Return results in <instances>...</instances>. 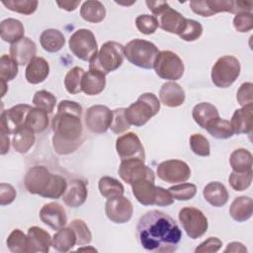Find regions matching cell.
I'll list each match as a JSON object with an SVG mask.
<instances>
[{"label": "cell", "mask_w": 253, "mask_h": 253, "mask_svg": "<svg viewBox=\"0 0 253 253\" xmlns=\"http://www.w3.org/2000/svg\"><path fill=\"white\" fill-rule=\"evenodd\" d=\"M37 53L36 43L29 38L24 37L10 46V56L19 64H28Z\"/></svg>", "instance_id": "ffe728a7"}, {"label": "cell", "mask_w": 253, "mask_h": 253, "mask_svg": "<svg viewBox=\"0 0 253 253\" xmlns=\"http://www.w3.org/2000/svg\"><path fill=\"white\" fill-rule=\"evenodd\" d=\"M6 83H7L6 81H4V80L1 79V86H2V93H1V96H2V97L5 95L6 90H7V84H6Z\"/></svg>", "instance_id": "be15d7a7"}, {"label": "cell", "mask_w": 253, "mask_h": 253, "mask_svg": "<svg viewBox=\"0 0 253 253\" xmlns=\"http://www.w3.org/2000/svg\"><path fill=\"white\" fill-rule=\"evenodd\" d=\"M75 232L71 227H62L52 237L51 246L58 252H68L76 244Z\"/></svg>", "instance_id": "836d02e7"}, {"label": "cell", "mask_w": 253, "mask_h": 253, "mask_svg": "<svg viewBox=\"0 0 253 253\" xmlns=\"http://www.w3.org/2000/svg\"><path fill=\"white\" fill-rule=\"evenodd\" d=\"M229 213L231 217L238 222L246 221L252 216L253 213L252 199L247 196H241L236 198L231 203Z\"/></svg>", "instance_id": "4dcf8cb0"}, {"label": "cell", "mask_w": 253, "mask_h": 253, "mask_svg": "<svg viewBox=\"0 0 253 253\" xmlns=\"http://www.w3.org/2000/svg\"><path fill=\"white\" fill-rule=\"evenodd\" d=\"M33 104L36 108L41 109L47 114H51L56 104V97L46 90H40L35 93Z\"/></svg>", "instance_id": "60d3db41"}, {"label": "cell", "mask_w": 253, "mask_h": 253, "mask_svg": "<svg viewBox=\"0 0 253 253\" xmlns=\"http://www.w3.org/2000/svg\"><path fill=\"white\" fill-rule=\"evenodd\" d=\"M222 245V242L217 237H210L202 242L196 249V253H207V252H217Z\"/></svg>", "instance_id": "11a10c76"}, {"label": "cell", "mask_w": 253, "mask_h": 253, "mask_svg": "<svg viewBox=\"0 0 253 253\" xmlns=\"http://www.w3.org/2000/svg\"><path fill=\"white\" fill-rule=\"evenodd\" d=\"M125 112H126L125 108H119L113 111V119L110 125V128L116 134L123 133L130 127V125L128 124L126 118Z\"/></svg>", "instance_id": "681fc988"}, {"label": "cell", "mask_w": 253, "mask_h": 253, "mask_svg": "<svg viewBox=\"0 0 253 253\" xmlns=\"http://www.w3.org/2000/svg\"><path fill=\"white\" fill-rule=\"evenodd\" d=\"M69 49L79 59L90 61L98 52L94 34L88 29L76 30L69 38Z\"/></svg>", "instance_id": "9c48e42d"}, {"label": "cell", "mask_w": 253, "mask_h": 253, "mask_svg": "<svg viewBox=\"0 0 253 253\" xmlns=\"http://www.w3.org/2000/svg\"><path fill=\"white\" fill-rule=\"evenodd\" d=\"M124 53L131 64L143 69H151L154 66L159 50L151 42L134 39L126 44Z\"/></svg>", "instance_id": "52a82bcc"}, {"label": "cell", "mask_w": 253, "mask_h": 253, "mask_svg": "<svg viewBox=\"0 0 253 253\" xmlns=\"http://www.w3.org/2000/svg\"><path fill=\"white\" fill-rule=\"evenodd\" d=\"M228 182L231 188L235 191L241 192L246 190L252 182V170L245 172H231L228 177Z\"/></svg>", "instance_id": "bcb514c9"}, {"label": "cell", "mask_w": 253, "mask_h": 253, "mask_svg": "<svg viewBox=\"0 0 253 253\" xmlns=\"http://www.w3.org/2000/svg\"><path fill=\"white\" fill-rule=\"evenodd\" d=\"M7 247L13 253L30 252L28 235L20 229H14L7 238Z\"/></svg>", "instance_id": "ab89813d"}, {"label": "cell", "mask_w": 253, "mask_h": 253, "mask_svg": "<svg viewBox=\"0 0 253 253\" xmlns=\"http://www.w3.org/2000/svg\"><path fill=\"white\" fill-rule=\"evenodd\" d=\"M18 74V63L9 55L3 54L0 58V79L8 82Z\"/></svg>", "instance_id": "f6af8a7d"}, {"label": "cell", "mask_w": 253, "mask_h": 253, "mask_svg": "<svg viewBox=\"0 0 253 253\" xmlns=\"http://www.w3.org/2000/svg\"><path fill=\"white\" fill-rule=\"evenodd\" d=\"M192 116L196 124L207 129L214 121L219 118L217 109L211 103L203 102L197 104L192 111Z\"/></svg>", "instance_id": "484cf974"}, {"label": "cell", "mask_w": 253, "mask_h": 253, "mask_svg": "<svg viewBox=\"0 0 253 253\" xmlns=\"http://www.w3.org/2000/svg\"><path fill=\"white\" fill-rule=\"evenodd\" d=\"M48 122L47 113L41 109L33 108L27 116L25 127L30 128L35 133H40L46 129L48 126Z\"/></svg>", "instance_id": "e575fe53"}, {"label": "cell", "mask_w": 253, "mask_h": 253, "mask_svg": "<svg viewBox=\"0 0 253 253\" xmlns=\"http://www.w3.org/2000/svg\"><path fill=\"white\" fill-rule=\"evenodd\" d=\"M83 109L74 101L63 100L57 106V113L52 118V146L59 155H66L77 150L83 142Z\"/></svg>", "instance_id": "7a4b0ae2"}, {"label": "cell", "mask_w": 253, "mask_h": 253, "mask_svg": "<svg viewBox=\"0 0 253 253\" xmlns=\"http://www.w3.org/2000/svg\"><path fill=\"white\" fill-rule=\"evenodd\" d=\"M25 29L21 21L13 18L5 19L0 24L1 39L10 43H14L24 38Z\"/></svg>", "instance_id": "f546056e"}, {"label": "cell", "mask_w": 253, "mask_h": 253, "mask_svg": "<svg viewBox=\"0 0 253 253\" xmlns=\"http://www.w3.org/2000/svg\"><path fill=\"white\" fill-rule=\"evenodd\" d=\"M85 72L83 68L75 66L65 75L64 86L69 94H78L82 91V79Z\"/></svg>", "instance_id": "f35d334b"}, {"label": "cell", "mask_w": 253, "mask_h": 253, "mask_svg": "<svg viewBox=\"0 0 253 253\" xmlns=\"http://www.w3.org/2000/svg\"><path fill=\"white\" fill-rule=\"evenodd\" d=\"M112 119L113 111L103 105L92 106L85 113V125L94 133L106 132L110 128Z\"/></svg>", "instance_id": "9a60e30c"}, {"label": "cell", "mask_w": 253, "mask_h": 253, "mask_svg": "<svg viewBox=\"0 0 253 253\" xmlns=\"http://www.w3.org/2000/svg\"><path fill=\"white\" fill-rule=\"evenodd\" d=\"M168 191L174 200L188 201L195 197L197 193V187L192 183H181L179 185L170 187Z\"/></svg>", "instance_id": "ee69618b"}, {"label": "cell", "mask_w": 253, "mask_h": 253, "mask_svg": "<svg viewBox=\"0 0 253 253\" xmlns=\"http://www.w3.org/2000/svg\"><path fill=\"white\" fill-rule=\"evenodd\" d=\"M24 184L29 193L46 199H59L64 194L67 183L60 176L49 172L44 166L30 168L25 176Z\"/></svg>", "instance_id": "3957f363"}, {"label": "cell", "mask_w": 253, "mask_h": 253, "mask_svg": "<svg viewBox=\"0 0 253 253\" xmlns=\"http://www.w3.org/2000/svg\"><path fill=\"white\" fill-rule=\"evenodd\" d=\"M158 177L167 183H184L191 176V169L182 160L170 159L157 166Z\"/></svg>", "instance_id": "5bb4252c"}, {"label": "cell", "mask_w": 253, "mask_h": 253, "mask_svg": "<svg viewBox=\"0 0 253 253\" xmlns=\"http://www.w3.org/2000/svg\"><path fill=\"white\" fill-rule=\"evenodd\" d=\"M190 7L192 11L202 17H211L216 13L229 12L238 14L242 12H250L252 3L250 1H232V0H203L191 1Z\"/></svg>", "instance_id": "8992f818"}, {"label": "cell", "mask_w": 253, "mask_h": 253, "mask_svg": "<svg viewBox=\"0 0 253 253\" xmlns=\"http://www.w3.org/2000/svg\"><path fill=\"white\" fill-rule=\"evenodd\" d=\"M88 191L84 181L79 179L71 180L62 195L64 204L70 208H78L82 206L87 199Z\"/></svg>", "instance_id": "44dd1931"}, {"label": "cell", "mask_w": 253, "mask_h": 253, "mask_svg": "<svg viewBox=\"0 0 253 253\" xmlns=\"http://www.w3.org/2000/svg\"><path fill=\"white\" fill-rule=\"evenodd\" d=\"M98 188L100 194L106 199H113L116 197L123 196L125 188L121 182L117 179L109 176H104L99 180Z\"/></svg>", "instance_id": "8d00e7d4"}, {"label": "cell", "mask_w": 253, "mask_h": 253, "mask_svg": "<svg viewBox=\"0 0 253 253\" xmlns=\"http://www.w3.org/2000/svg\"><path fill=\"white\" fill-rule=\"evenodd\" d=\"M35 139V132L28 127H24L14 134L12 144L17 152L26 153L34 145Z\"/></svg>", "instance_id": "74e56055"}, {"label": "cell", "mask_w": 253, "mask_h": 253, "mask_svg": "<svg viewBox=\"0 0 253 253\" xmlns=\"http://www.w3.org/2000/svg\"><path fill=\"white\" fill-rule=\"evenodd\" d=\"M40 42L45 51L57 52L63 47L65 43V38L60 31L55 29H47L42 33L40 37Z\"/></svg>", "instance_id": "1f68e13d"}, {"label": "cell", "mask_w": 253, "mask_h": 253, "mask_svg": "<svg viewBox=\"0 0 253 253\" xmlns=\"http://www.w3.org/2000/svg\"><path fill=\"white\" fill-rule=\"evenodd\" d=\"M124 45L117 42H105L96 55L90 60L89 69L97 70L105 75L118 69L124 61Z\"/></svg>", "instance_id": "5b68a950"}, {"label": "cell", "mask_w": 253, "mask_h": 253, "mask_svg": "<svg viewBox=\"0 0 253 253\" xmlns=\"http://www.w3.org/2000/svg\"><path fill=\"white\" fill-rule=\"evenodd\" d=\"M203 195L205 200L215 208L223 207L229 198L225 186L222 183L216 181L210 182L208 185H206L203 190Z\"/></svg>", "instance_id": "83f0119b"}, {"label": "cell", "mask_w": 253, "mask_h": 253, "mask_svg": "<svg viewBox=\"0 0 253 253\" xmlns=\"http://www.w3.org/2000/svg\"><path fill=\"white\" fill-rule=\"evenodd\" d=\"M156 17L158 27L170 34L179 35L182 32L186 22V18L178 11L172 9L170 6H168Z\"/></svg>", "instance_id": "d6986e66"}, {"label": "cell", "mask_w": 253, "mask_h": 253, "mask_svg": "<svg viewBox=\"0 0 253 253\" xmlns=\"http://www.w3.org/2000/svg\"><path fill=\"white\" fill-rule=\"evenodd\" d=\"M16 198V191L10 184L1 183L0 185V204L6 206L11 204Z\"/></svg>", "instance_id": "9f6ffc18"}, {"label": "cell", "mask_w": 253, "mask_h": 253, "mask_svg": "<svg viewBox=\"0 0 253 253\" xmlns=\"http://www.w3.org/2000/svg\"><path fill=\"white\" fill-rule=\"evenodd\" d=\"M116 150L122 160L130 158L145 160L144 147L134 132H126L119 136L116 140Z\"/></svg>", "instance_id": "2e32d148"}, {"label": "cell", "mask_w": 253, "mask_h": 253, "mask_svg": "<svg viewBox=\"0 0 253 253\" xmlns=\"http://www.w3.org/2000/svg\"><path fill=\"white\" fill-rule=\"evenodd\" d=\"M208 132L214 138L217 139H226L233 135V129L231 127L230 122L218 118L214 121L208 128Z\"/></svg>", "instance_id": "b9f144b4"}, {"label": "cell", "mask_w": 253, "mask_h": 253, "mask_svg": "<svg viewBox=\"0 0 253 253\" xmlns=\"http://www.w3.org/2000/svg\"><path fill=\"white\" fill-rule=\"evenodd\" d=\"M240 63L232 55L219 57L211 68V81L219 88H227L232 85L240 74Z\"/></svg>", "instance_id": "ba28073f"}, {"label": "cell", "mask_w": 253, "mask_h": 253, "mask_svg": "<svg viewBox=\"0 0 253 253\" xmlns=\"http://www.w3.org/2000/svg\"><path fill=\"white\" fill-rule=\"evenodd\" d=\"M173 202H174V199L172 198L168 190H165L162 187L156 186V198H155L154 205L159 207H167L172 205Z\"/></svg>", "instance_id": "6f0895ef"}, {"label": "cell", "mask_w": 253, "mask_h": 253, "mask_svg": "<svg viewBox=\"0 0 253 253\" xmlns=\"http://www.w3.org/2000/svg\"><path fill=\"white\" fill-rule=\"evenodd\" d=\"M10 147V139L9 135L1 133V154L4 155L9 151Z\"/></svg>", "instance_id": "6125c7cd"}, {"label": "cell", "mask_w": 253, "mask_h": 253, "mask_svg": "<svg viewBox=\"0 0 253 253\" xmlns=\"http://www.w3.org/2000/svg\"><path fill=\"white\" fill-rule=\"evenodd\" d=\"M153 179L144 178L132 183L131 189L134 198L143 206H152L156 198V186Z\"/></svg>", "instance_id": "7402d4cb"}, {"label": "cell", "mask_w": 253, "mask_h": 253, "mask_svg": "<svg viewBox=\"0 0 253 253\" xmlns=\"http://www.w3.org/2000/svg\"><path fill=\"white\" fill-rule=\"evenodd\" d=\"M233 27L239 33H246L253 29V15L250 12H242L235 15Z\"/></svg>", "instance_id": "f5cc1de1"}, {"label": "cell", "mask_w": 253, "mask_h": 253, "mask_svg": "<svg viewBox=\"0 0 253 253\" xmlns=\"http://www.w3.org/2000/svg\"><path fill=\"white\" fill-rule=\"evenodd\" d=\"M159 98L163 105L170 108H176L184 103L185 91L174 81L166 82L160 88Z\"/></svg>", "instance_id": "603a6c76"}, {"label": "cell", "mask_w": 253, "mask_h": 253, "mask_svg": "<svg viewBox=\"0 0 253 253\" xmlns=\"http://www.w3.org/2000/svg\"><path fill=\"white\" fill-rule=\"evenodd\" d=\"M33 108L27 104H19L2 112L0 117V132L15 134L25 127L27 116Z\"/></svg>", "instance_id": "7c38bea8"}, {"label": "cell", "mask_w": 253, "mask_h": 253, "mask_svg": "<svg viewBox=\"0 0 253 253\" xmlns=\"http://www.w3.org/2000/svg\"><path fill=\"white\" fill-rule=\"evenodd\" d=\"M2 4L11 11L23 15H31L37 10L39 2L36 0H7L2 1Z\"/></svg>", "instance_id": "7bdbcfd3"}, {"label": "cell", "mask_w": 253, "mask_h": 253, "mask_svg": "<svg viewBox=\"0 0 253 253\" xmlns=\"http://www.w3.org/2000/svg\"><path fill=\"white\" fill-rule=\"evenodd\" d=\"M49 74L48 62L41 56H35L27 65L25 77L31 84H39L43 82Z\"/></svg>", "instance_id": "d4e9b609"}, {"label": "cell", "mask_w": 253, "mask_h": 253, "mask_svg": "<svg viewBox=\"0 0 253 253\" xmlns=\"http://www.w3.org/2000/svg\"><path fill=\"white\" fill-rule=\"evenodd\" d=\"M190 146L192 151L199 156H209L211 154L210 142L201 133H194L190 136Z\"/></svg>", "instance_id": "f907efd6"}, {"label": "cell", "mask_w": 253, "mask_h": 253, "mask_svg": "<svg viewBox=\"0 0 253 253\" xmlns=\"http://www.w3.org/2000/svg\"><path fill=\"white\" fill-rule=\"evenodd\" d=\"M160 102L153 93H143L137 100L126 109V118L129 125L142 126L152 117L158 114Z\"/></svg>", "instance_id": "277c9868"}, {"label": "cell", "mask_w": 253, "mask_h": 253, "mask_svg": "<svg viewBox=\"0 0 253 253\" xmlns=\"http://www.w3.org/2000/svg\"><path fill=\"white\" fill-rule=\"evenodd\" d=\"M105 212L111 221L115 223H126L132 216L133 207L127 198L120 196L108 199L105 205Z\"/></svg>", "instance_id": "e0dca14e"}, {"label": "cell", "mask_w": 253, "mask_h": 253, "mask_svg": "<svg viewBox=\"0 0 253 253\" xmlns=\"http://www.w3.org/2000/svg\"><path fill=\"white\" fill-rule=\"evenodd\" d=\"M69 227H71L73 229V231L75 232L76 239H77V242H76L77 245H79V246L86 245L91 242L92 233H91L89 227L87 226V224L82 219H73L70 222Z\"/></svg>", "instance_id": "c3c4849f"}, {"label": "cell", "mask_w": 253, "mask_h": 253, "mask_svg": "<svg viewBox=\"0 0 253 253\" xmlns=\"http://www.w3.org/2000/svg\"><path fill=\"white\" fill-rule=\"evenodd\" d=\"M28 241L29 251L31 253L42 252L47 253L49 251L52 239L48 232L39 226H32L28 229Z\"/></svg>", "instance_id": "cb8c5ba5"}, {"label": "cell", "mask_w": 253, "mask_h": 253, "mask_svg": "<svg viewBox=\"0 0 253 253\" xmlns=\"http://www.w3.org/2000/svg\"><path fill=\"white\" fill-rule=\"evenodd\" d=\"M79 250H80V251H81V250H92V251H97L95 248H88V247H87V248H86V247H84V248H79V249H78V251H79Z\"/></svg>", "instance_id": "e7e4bbea"}, {"label": "cell", "mask_w": 253, "mask_h": 253, "mask_svg": "<svg viewBox=\"0 0 253 253\" xmlns=\"http://www.w3.org/2000/svg\"><path fill=\"white\" fill-rule=\"evenodd\" d=\"M135 26L141 34L151 35L158 28V22L155 16L143 14L136 17Z\"/></svg>", "instance_id": "816d5d0a"}, {"label": "cell", "mask_w": 253, "mask_h": 253, "mask_svg": "<svg viewBox=\"0 0 253 253\" xmlns=\"http://www.w3.org/2000/svg\"><path fill=\"white\" fill-rule=\"evenodd\" d=\"M178 217L187 235L192 239L202 237L208 230V218L197 208H183L180 210Z\"/></svg>", "instance_id": "8fae6325"}, {"label": "cell", "mask_w": 253, "mask_h": 253, "mask_svg": "<svg viewBox=\"0 0 253 253\" xmlns=\"http://www.w3.org/2000/svg\"><path fill=\"white\" fill-rule=\"evenodd\" d=\"M136 235L145 250L171 253L178 249L182 231L170 215L153 210L140 216L136 225Z\"/></svg>", "instance_id": "6da1fadb"}, {"label": "cell", "mask_w": 253, "mask_h": 253, "mask_svg": "<svg viewBox=\"0 0 253 253\" xmlns=\"http://www.w3.org/2000/svg\"><path fill=\"white\" fill-rule=\"evenodd\" d=\"M80 4V0L79 1H75V2H72V1H63V2H57V5L61 8V9H64L66 11H74L78 5Z\"/></svg>", "instance_id": "94428289"}, {"label": "cell", "mask_w": 253, "mask_h": 253, "mask_svg": "<svg viewBox=\"0 0 253 253\" xmlns=\"http://www.w3.org/2000/svg\"><path fill=\"white\" fill-rule=\"evenodd\" d=\"M229 163L235 172L250 171L252 170V154L245 148L235 149L230 154Z\"/></svg>", "instance_id": "d590c367"}, {"label": "cell", "mask_w": 253, "mask_h": 253, "mask_svg": "<svg viewBox=\"0 0 253 253\" xmlns=\"http://www.w3.org/2000/svg\"><path fill=\"white\" fill-rule=\"evenodd\" d=\"M155 73L162 79L176 81L184 74V63L179 55L171 50L159 51L153 66Z\"/></svg>", "instance_id": "30bf717a"}, {"label": "cell", "mask_w": 253, "mask_h": 253, "mask_svg": "<svg viewBox=\"0 0 253 253\" xmlns=\"http://www.w3.org/2000/svg\"><path fill=\"white\" fill-rule=\"evenodd\" d=\"M253 105H247L237 109L230 121L233 132L236 134L250 133L252 131Z\"/></svg>", "instance_id": "4316f807"}, {"label": "cell", "mask_w": 253, "mask_h": 253, "mask_svg": "<svg viewBox=\"0 0 253 253\" xmlns=\"http://www.w3.org/2000/svg\"><path fill=\"white\" fill-rule=\"evenodd\" d=\"M119 175L123 181L129 185L144 178L155 180V175L152 169L146 166L143 160L138 158L122 160L119 167Z\"/></svg>", "instance_id": "4fadbf2b"}, {"label": "cell", "mask_w": 253, "mask_h": 253, "mask_svg": "<svg viewBox=\"0 0 253 253\" xmlns=\"http://www.w3.org/2000/svg\"><path fill=\"white\" fill-rule=\"evenodd\" d=\"M80 16L90 23H100L106 17V8L102 2L97 0L85 1L80 9Z\"/></svg>", "instance_id": "d6a6232c"}, {"label": "cell", "mask_w": 253, "mask_h": 253, "mask_svg": "<svg viewBox=\"0 0 253 253\" xmlns=\"http://www.w3.org/2000/svg\"><path fill=\"white\" fill-rule=\"evenodd\" d=\"M148 9L155 15L158 16L163 10H165L169 4L165 1H146L145 2Z\"/></svg>", "instance_id": "680465c9"}, {"label": "cell", "mask_w": 253, "mask_h": 253, "mask_svg": "<svg viewBox=\"0 0 253 253\" xmlns=\"http://www.w3.org/2000/svg\"><path fill=\"white\" fill-rule=\"evenodd\" d=\"M253 84L251 82H245L243 83L236 94V99L238 104L241 107L247 106V105H252L253 103V92H252Z\"/></svg>", "instance_id": "db71d44e"}, {"label": "cell", "mask_w": 253, "mask_h": 253, "mask_svg": "<svg viewBox=\"0 0 253 253\" xmlns=\"http://www.w3.org/2000/svg\"><path fill=\"white\" fill-rule=\"evenodd\" d=\"M106 86V75L100 71L89 69L82 79V91L86 95H98Z\"/></svg>", "instance_id": "f1b7e54d"}, {"label": "cell", "mask_w": 253, "mask_h": 253, "mask_svg": "<svg viewBox=\"0 0 253 253\" xmlns=\"http://www.w3.org/2000/svg\"><path fill=\"white\" fill-rule=\"evenodd\" d=\"M203 34V26L200 22L192 19H186L185 26L182 32L178 35L186 42H194L198 40Z\"/></svg>", "instance_id": "7dc6e473"}, {"label": "cell", "mask_w": 253, "mask_h": 253, "mask_svg": "<svg viewBox=\"0 0 253 253\" xmlns=\"http://www.w3.org/2000/svg\"><path fill=\"white\" fill-rule=\"evenodd\" d=\"M41 220L53 230H59L67 223V215L64 208L57 203H48L40 211Z\"/></svg>", "instance_id": "ac0fdd59"}, {"label": "cell", "mask_w": 253, "mask_h": 253, "mask_svg": "<svg viewBox=\"0 0 253 253\" xmlns=\"http://www.w3.org/2000/svg\"><path fill=\"white\" fill-rule=\"evenodd\" d=\"M246 247L240 242H230L225 248L224 252H246Z\"/></svg>", "instance_id": "91938a15"}]
</instances>
